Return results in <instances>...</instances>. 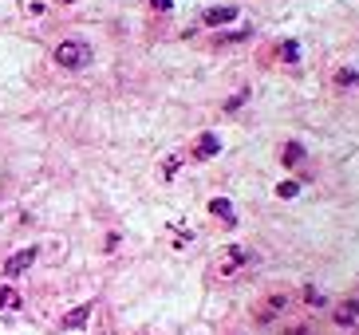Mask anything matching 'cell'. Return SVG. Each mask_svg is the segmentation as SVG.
<instances>
[{
  "label": "cell",
  "mask_w": 359,
  "mask_h": 335,
  "mask_svg": "<svg viewBox=\"0 0 359 335\" xmlns=\"http://www.w3.org/2000/svg\"><path fill=\"white\" fill-rule=\"evenodd\" d=\"M60 4H75V0H60Z\"/></svg>",
  "instance_id": "d6986e66"
},
{
  "label": "cell",
  "mask_w": 359,
  "mask_h": 335,
  "mask_svg": "<svg viewBox=\"0 0 359 335\" xmlns=\"http://www.w3.org/2000/svg\"><path fill=\"white\" fill-rule=\"evenodd\" d=\"M285 304H288V296H269V304L257 308V320H261V324H273L276 312H285Z\"/></svg>",
  "instance_id": "5b68a950"
},
{
  "label": "cell",
  "mask_w": 359,
  "mask_h": 335,
  "mask_svg": "<svg viewBox=\"0 0 359 335\" xmlns=\"http://www.w3.org/2000/svg\"><path fill=\"white\" fill-rule=\"evenodd\" d=\"M87 315H91V304H79V308H72V312L64 315V327H83V324H87Z\"/></svg>",
  "instance_id": "30bf717a"
},
{
  "label": "cell",
  "mask_w": 359,
  "mask_h": 335,
  "mask_svg": "<svg viewBox=\"0 0 359 335\" xmlns=\"http://www.w3.org/2000/svg\"><path fill=\"white\" fill-rule=\"evenodd\" d=\"M237 20V4H217V8H205L201 12V24L205 28H225V24Z\"/></svg>",
  "instance_id": "3957f363"
},
{
  "label": "cell",
  "mask_w": 359,
  "mask_h": 335,
  "mask_svg": "<svg viewBox=\"0 0 359 335\" xmlns=\"http://www.w3.org/2000/svg\"><path fill=\"white\" fill-rule=\"evenodd\" d=\"M280 60H285V63H300V43L285 40V43H280Z\"/></svg>",
  "instance_id": "7c38bea8"
},
{
  "label": "cell",
  "mask_w": 359,
  "mask_h": 335,
  "mask_svg": "<svg viewBox=\"0 0 359 335\" xmlns=\"http://www.w3.org/2000/svg\"><path fill=\"white\" fill-rule=\"evenodd\" d=\"M304 300H308L312 308H324V292H320V288H312V284L304 288Z\"/></svg>",
  "instance_id": "5bb4252c"
},
{
  "label": "cell",
  "mask_w": 359,
  "mask_h": 335,
  "mask_svg": "<svg viewBox=\"0 0 359 335\" xmlns=\"http://www.w3.org/2000/svg\"><path fill=\"white\" fill-rule=\"evenodd\" d=\"M210 213H213V217H222L225 225H233V221H237V210H233V201H225V198H213V201H210Z\"/></svg>",
  "instance_id": "8992f818"
},
{
  "label": "cell",
  "mask_w": 359,
  "mask_h": 335,
  "mask_svg": "<svg viewBox=\"0 0 359 335\" xmlns=\"http://www.w3.org/2000/svg\"><path fill=\"white\" fill-rule=\"evenodd\" d=\"M36 252H40V249H20L16 257H8V261H4V276L28 273V268H32V261H36Z\"/></svg>",
  "instance_id": "277c9868"
},
{
  "label": "cell",
  "mask_w": 359,
  "mask_h": 335,
  "mask_svg": "<svg viewBox=\"0 0 359 335\" xmlns=\"http://www.w3.org/2000/svg\"><path fill=\"white\" fill-rule=\"evenodd\" d=\"M280 162H285L288 170L300 166V162H304V146H300V142H285V146H280Z\"/></svg>",
  "instance_id": "52a82bcc"
},
{
  "label": "cell",
  "mask_w": 359,
  "mask_h": 335,
  "mask_svg": "<svg viewBox=\"0 0 359 335\" xmlns=\"http://www.w3.org/2000/svg\"><path fill=\"white\" fill-rule=\"evenodd\" d=\"M150 8H154V12H166V8H174V0H150Z\"/></svg>",
  "instance_id": "e0dca14e"
},
{
  "label": "cell",
  "mask_w": 359,
  "mask_h": 335,
  "mask_svg": "<svg viewBox=\"0 0 359 335\" xmlns=\"http://www.w3.org/2000/svg\"><path fill=\"white\" fill-rule=\"evenodd\" d=\"M285 335H308V327H304V324H300V327H288Z\"/></svg>",
  "instance_id": "ac0fdd59"
},
{
  "label": "cell",
  "mask_w": 359,
  "mask_h": 335,
  "mask_svg": "<svg viewBox=\"0 0 359 335\" xmlns=\"http://www.w3.org/2000/svg\"><path fill=\"white\" fill-rule=\"evenodd\" d=\"M245 99H249V91H237V95H233V99H229V103H225V111H237V107H241Z\"/></svg>",
  "instance_id": "9a60e30c"
},
{
  "label": "cell",
  "mask_w": 359,
  "mask_h": 335,
  "mask_svg": "<svg viewBox=\"0 0 359 335\" xmlns=\"http://www.w3.org/2000/svg\"><path fill=\"white\" fill-rule=\"evenodd\" d=\"M178 166H182V162H178V158H170V162H166V166H162V174H166V178H174V174H178Z\"/></svg>",
  "instance_id": "2e32d148"
},
{
  "label": "cell",
  "mask_w": 359,
  "mask_h": 335,
  "mask_svg": "<svg viewBox=\"0 0 359 335\" xmlns=\"http://www.w3.org/2000/svg\"><path fill=\"white\" fill-rule=\"evenodd\" d=\"M217 150H222V142H217V135H201V138H198V146H194V154H198L201 162H205V158H213Z\"/></svg>",
  "instance_id": "ba28073f"
},
{
  "label": "cell",
  "mask_w": 359,
  "mask_h": 335,
  "mask_svg": "<svg viewBox=\"0 0 359 335\" xmlns=\"http://www.w3.org/2000/svg\"><path fill=\"white\" fill-rule=\"evenodd\" d=\"M332 320H336V327H355L359 324V300H355V296L339 300V304L332 308Z\"/></svg>",
  "instance_id": "7a4b0ae2"
},
{
  "label": "cell",
  "mask_w": 359,
  "mask_h": 335,
  "mask_svg": "<svg viewBox=\"0 0 359 335\" xmlns=\"http://www.w3.org/2000/svg\"><path fill=\"white\" fill-rule=\"evenodd\" d=\"M12 308H20V296H16L12 284H4V288H0V312H12Z\"/></svg>",
  "instance_id": "8fae6325"
},
{
  "label": "cell",
  "mask_w": 359,
  "mask_h": 335,
  "mask_svg": "<svg viewBox=\"0 0 359 335\" xmlns=\"http://www.w3.org/2000/svg\"><path fill=\"white\" fill-rule=\"evenodd\" d=\"M55 63H60V67H87V63H91V48L79 43V40H64L55 48Z\"/></svg>",
  "instance_id": "6da1fadb"
},
{
  "label": "cell",
  "mask_w": 359,
  "mask_h": 335,
  "mask_svg": "<svg viewBox=\"0 0 359 335\" xmlns=\"http://www.w3.org/2000/svg\"><path fill=\"white\" fill-rule=\"evenodd\" d=\"M296 193H300V182H292V178H285L280 182V186H276V198H296Z\"/></svg>",
  "instance_id": "4fadbf2b"
},
{
  "label": "cell",
  "mask_w": 359,
  "mask_h": 335,
  "mask_svg": "<svg viewBox=\"0 0 359 335\" xmlns=\"http://www.w3.org/2000/svg\"><path fill=\"white\" fill-rule=\"evenodd\" d=\"M332 83H336L339 91H348V87H359V71H355V67H339V71L332 75Z\"/></svg>",
  "instance_id": "9c48e42d"
}]
</instances>
